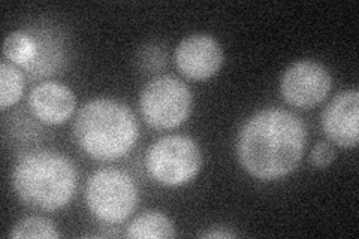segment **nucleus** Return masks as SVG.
Instances as JSON below:
<instances>
[{
  "label": "nucleus",
  "mask_w": 359,
  "mask_h": 239,
  "mask_svg": "<svg viewBox=\"0 0 359 239\" xmlns=\"http://www.w3.org/2000/svg\"><path fill=\"white\" fill-rule=\"evenodd\" d=\"M25 92V76L14 64L0 63V108L15 105Z\"/></svg>",
  "instance_id": "obj_13"
},
{
  "label": "nucleus",
  "mask_w": 359,
  "mask_h": 239,
  "mask_svg": "<svg viewBox=\"0 0 359 239\" xmlns=\"http://www.w3.org/2000/svg\"><path fill=\"white\" fill-rule=\"evenodd\" d=\"M145 168L156 183L166 187L184 186L199 174L202 151L189 136H165L149 148Z\"/></svg>",
  "instance_id": "obj_5"
},
{
  "label": "nucleus",
  "mask_w": 359,
  "mask_h": 239,
  "mask_svg": "<svg viewBox=\"0 0 359 239\" xmlns=\"http://www.w3.org/2000/svg\"><path fill=\"white\" fill-rule=\"evenodd\" d=\"M138 200V187L125 170L100 169L87 181V208L96 220L105 224L128 220L137 210Z\"/></svg>",
  "instance_id": "obj_4"
},
{
  "label": "nucleus",
  "mask_w": 359,
  "mask_h": 239,
  "mask_svg": "<svg viewBox=\"0 0 359 239\" xmlns=\"http://www.w3.org/2000/svg\"><path fill=\"white\" fill-rule=\"evenodd\" d=\"M9 238L14 239H27V238H36V239H55L59 238V232L55 231V226L51 220L45 217H38V215H32V217L21 219L9 232Z\"/></svg>",
  "instance_id": "obj_14"
},
{
  "label": "nucleus",
  "mask_w": 359,
  "mask_h": 239,
  "mask_svg": "<svg viewBox=\"0 0 359 239\" xmlns=\"http://www.w3.org/2000/svg\"><path fill=\"white\" fill-rule=\"evenodd\" d=\"M76 97L72 90L55 81L38 84L29 95V107L39 121L57 126L72 117Z\"/></svg>",
  "instance_id": "obj_10"
},
{
  "label": "nucleus",
  "mask_w": 359,
  "mask_h": 239,
  "mask_svg": "<svg viewBox=\"0 0 359 239\" xmlns=\"http://www.w3.org/2000/svg\"><path fill=\"white\" fill-rule=\"evenodd\" d=\"M78 174L69 158L57 151L38 150L22 156L13 174L18 199L41 211L65 208L75 195Z\"/></svg>",
  "instance_id": "obj_3"
},
{
  "label": "nucleus",
  "mask_w": 359,
  "mask_h": 239,
  "mask_svg": "<svg viewBox=\"0 0 359 239\" xmlns=\"http://www.w3.org/2000/svg\"><path fill=\"white\" fill-rule=\"evenodd\" d=\"M194 95L189 87L174 76H157L145 86L140 96L144 121L157 130L175 129L189 118Z\"/></svg>",
  "instance_id": "obj_6"
},
{
  "label": "nucleus",
  "mask_w": 359,
  "mask_h": 239,
  "mask_svg": "<svg viewBox=\"0 0 359 239\" xmlns=\"http://www.w3.org/2000/svg\"><path fill=\"white\" fill-rule=\"evenodd\" d=\"M74 138L95 161L112 162L137 145L140 126L130 108L114 99L90 100L78 111Z\"/></svg>",
  "instance_id": "obj_2"
},
{
  "label": "nucleus",
  "mask_w": 359,
  "mask_h": 239,
  "mask_svg": "<svg viewBox=\"0 0 359 239\" xmlns=\"http://www.w3.org/2000/svg\"><path fill=\"white\" fill-rule=\"evenodd\" d=\"M335 148L330 142H318L311 150L310 163L318 169H325L335 161Z\"/></svg>",
  "instance_id": "obj_16"
},
{
  "label": "nucleus",
  "mask_w": 359,
  "mask_h": 239,
  "mask_svg": "<svg viewBox=\"0 0 359 239\" xmlns=\"http://www.w3.org/2000/svg\"><path fill=\"white\" fill-rule=\"evenodd\" d=\"M174 60L184 76L194 81H205L220 71L223 50L216 38L194 33L177 45Z\"/></svg>",
  "instance_id": "obj_8"
},
{
  "label": "nucleus",
  "mask_w": 359,
  "mask_h": 239,
  "mask_svg": "<svg viewBox=\"0 0 359 239\" xmlns=\"http://www.w3.org/2000/svg\"><path fill=\"white\" fill-rule=\"evenodd\" d=\"M128 238L133 239H170L175 236V226L159 211H145L128 226Z\"/></svg>",
  "instance_id": "obj_11"
},
{
  "label": "nucleus",
  "mask_w": 359,
  "mask_h": 239,
  "mask_svg": "<svg viewBox=\"0 0 359 239\" xmlns=\"http://www.w3.org/2000/svg\"><path fill=\"white\" fill-rule=\"evenodd\" d=\"M332 87L330 71L314 60L290 64L282 76L280 90L289 105L301 109L316 107L327 99Z\"/></svg>",
  "instance_id": "obj_7"
},
{
  "label": "nucleus",
  "mask_w": 359,
  "mask_h": 239,
  "mask_svg": "<svg viewBox=\"0 0 359 239\" xmlns=\"http://www.w3.org/2000/svg\"><path fill=\"white\" fill-rule=\"evenodd\" d=\"M322 128L330 141L341 148L359 142V93L347 90L337 95L322 114Z\"/></svg>",
  "instance_id": "obj_9"
},
{
  "label": "nucleus",
  "mask_w": 359,
  "mask_h": 239,
  "mask_svg": "<svg viewBox=\"0 0 359 239\" xmlns=\"http://www.w3.org/2000/svg\"><path fill=\"white\" fill-rule=\"evenodd\" d=\"M165 53L162 48L157 47V45H147V47H142L138 53L137 62L142 71H147L149 74L159 71L165 66Z\"/></svg>",
  "instance_id": "obj_15"
},
{
  "label": "nucleus",
  "mask_w": 359,
  "mask_h": 239,
  "mask_svg": "<svg viewBox=\"0 0 359 239\" xmlns=\"http://www.w3.org/2000/svg\"><path fill=\"white\" fill-rule=\"evenodd\" d=\"M4 55L13 64L29 67L36 57V41L26 32H14L4 42Z\"/></svg>",
  "instance_id": "obj_12"
},
{
  "label": "nucleus",
  "mask_w": 359,
  "mask_h": 239,
  "mask_svg": "<svg viewBox=\"0 0 359 239\" xmlns=\"http://www.w3.org/2000/svg\"><path fill=\"white\" fill-rule=\"evenodd\" d=\"M201 238H208V239H226V238H235L237 233L226 229V227H216V229H211L208 232L199 233Z\"/></svg>",
  "instance_id": "obj_17"
},
{
  "label": "nucleus",
  "mask_w": 359,
  "mask_h": 239,
  "mask_svg": "<svg viewBox=\"0 0 359 239\" xmlns=\"http://www.w3.org/2000/svg\"><path fill=\"white\" fill-rule=\"evenodd\" d=\"M306 142L304 121L285 109L268 108L244 123L237 138V157L249 175L274 181L298 168Z\"/></svg>",
  "instance_id": "obj_1"
}]
</instances>
